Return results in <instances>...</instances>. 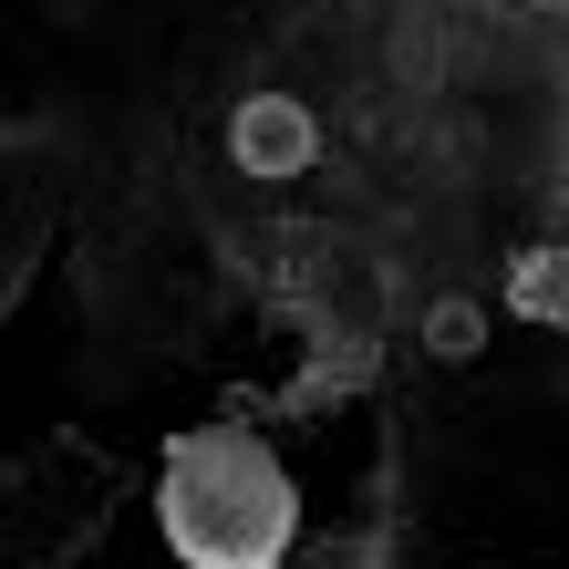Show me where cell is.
Returning <instances> with one entry per match:
<instances>
[{
	"mask_svg": "<svg viewBox=\"0 0 569 569\" xmlns=\"http://www.w3.org/2000/svg\"><path fill=\"white\" fill-rule=\"evenodd\" d=\"M321 146V124L290 104V93H259V104H239V166L249 177H300Z\"/></svg>",
	"mask_w": 569,
	"mask_h": 569,
	"instance_id": "2",
	"label": "cell"
},
{
	"mask_svg": "<svg viewBox=\"0 0 569 569\" xmlns=\"http://www.w3.org/2000/svg\"><path fill=\"white\" fill-rule=\"evenodd\" d=\"M508 300L528 321H549V331H569V239H549V249H528L518 270H508Z\"/></svg>",
	"mask_w": 569,
	"mask_h": 569,
	"instance_id": "3",
	"label": "cell"
},
{
	"mask_svg": "<svg viewBox=\"0 0 569 569\" xmlns=\"http://www.w3.org/2000/svg\"><path fill=\"white\" fill-rule=\"evenodd\" d=\"M156 528L187 569H280L300 539V487L290 466L239 425H197L166 446L156 477Z\"/></svg>",
	"mask_w": 569,
	"mask_h": 569,
	"instance_id": "1",
	"label": "cell"
}]
</instances>
